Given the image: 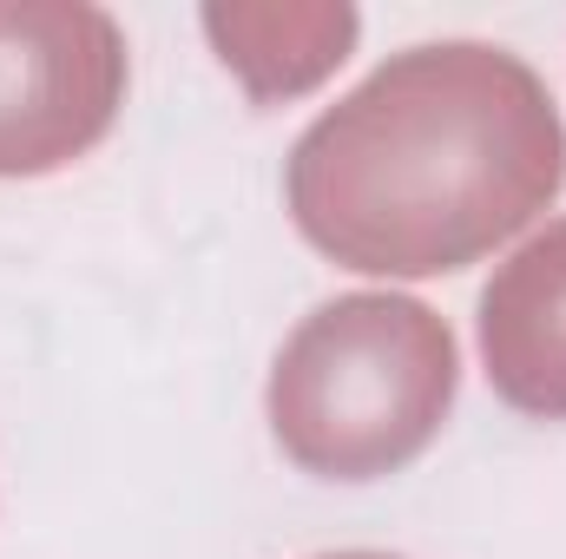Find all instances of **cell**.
<instances>
[{
	"instance_id": "cell-1",
	"label": "cell",
	"mask_w": 566,
	"mask_h": 559,
	"mask_svg": "<svg viewBox=\"0 0 566 559\" xmlns=\"http://www.w3.org/2000/svg\"><path fill=\"white\" fill-rule=\"evenodd\" d=\"M566 178L547 86L501 46H416L290 151L296 231L369 277H441L507 244Z\"/></svg>"
},
{
	"instance_id": "cell-2",
	"label": "cell",
	"mask_w": 566,
	"mask_h": 559,
	"mask_svg": "<svg viewBox=\"0 0 566 559\" xmlns=\"http://www.w3.org/2000/svg\"><path fill=\"white\" fill-rule=\"evenodd\" d=\"M454 336L409 296H336L310 309L271 369L277 447L316 481H382L441 434Z\"/></svg>"
},
{
	"instance_id": "cell-3",
	"label": "cell",
	"mask_w": 566,
	"mask_h": 559,
	"mask_svg": "<svg viewBox=\"0 0 566 559\" xmlns=\"http://www.w3.org/2000/svg\"><path fill=\"white\" fill-rule=\"evenodd\" d=\"M126 40L86 0H0V178H40L113 133Z\"/></svg>"
},
{
	"instance_id": "cell-4",
	"label": "cell",
	"mask_w": 566,
	"mask_h": 559,
	"mask_svg": "<svg viewBox=\"0 0 566 559\" xmlns=\"http://www.w3.org/2000/svg\"><path fill=\"white\" fill-rule=\"evenodd\" d=\"M481 356L507 409L566 421V218L521 244L481 289Z\"/></svg>"
},
{
	"instance_id": "cell-5",
	"label": "cell",
	"mask_w": 566,
	"mask_h": 559,
	"mask_svg": "<svg viewBox=\"0 0 566 559\" xmlns=\"http://www.w3.org/2000/svg\"><path fill=\"white\" fill-rule=\"evenodd\" d=\"M205 33L258 99H290L349 60L356 13L349 7H211Z\"/></svg>"
},
{
	"instance_id": "cell-6",
	"label": "cell",
	"mask_w": 566,
	"mask_h": 559,
	"mask_svg": "<svg viewBox=\"0 0 566 559\" xmlns=\"http://www.w3.org/2000/svg\"><path fill=\"white\" fill-rule=\"evenodd\" d=\"M329 559H389V553H329Z\"/></svg>"
}]
</instances>
